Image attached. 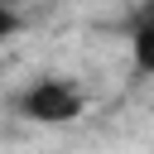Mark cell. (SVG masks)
I'll use <instances>...</instances> for the list:
<instances>
[{"label": "cell", "mask_w": 154, "mask_h": 154, "mask_svg": "<svg viewBox=\"0 0 154 154\" xmlns=\"http://www.w3.org/2000/svg\"><path fill=\"white\" fill-rule=\"evenodd\" d=\"M19 24H24V19H19V10H14L10 0H0V43H5V38H14V34H19Z\"/></svg>", "instance_id": "cell-3"}, {"label": "cell", "mask_w": 154, "mask_h": 154, "mask_svg": "<svg viewBox=\"0 0 154 154\" xmlns=\"http://www.w3.org/2000/svg\"><path fill=\"white\" fill-rule=\"evenodd\" d=\"M82 111H87V91H82L72 77H58V72L34 77L29 87L14 91V116H24V120H34V125H67V120H77Z\"/></svg>", "instance_id": "cell-1"}, {"label": "cell", "mask_w": 154, "mask_h": 154, "mask_svg": "<svg viewBox=\"0 0 154 154\" xmlns=\"http://www.w3.org/2000/svg\"><path fill=\"white\" fill-rule=\"evenodd\" d=\"M130 63L140 77H154V24H130Z\"/></svg>", "instance_id": "cell-2"}, {"label": "cell", "mask_w": 154, "mask_h": 154, "mask_svg": "<svg viewBox=\"0 0 154 154\" xmlns=\"http://www.w3.org/2000/svg\"><path fill=\"white\" fill-rule=\"evenodd\" d=\"M135 24H154V0H140V10H135Z\"/></svg>", "instance_id": "cell-4"}]
</instances>
